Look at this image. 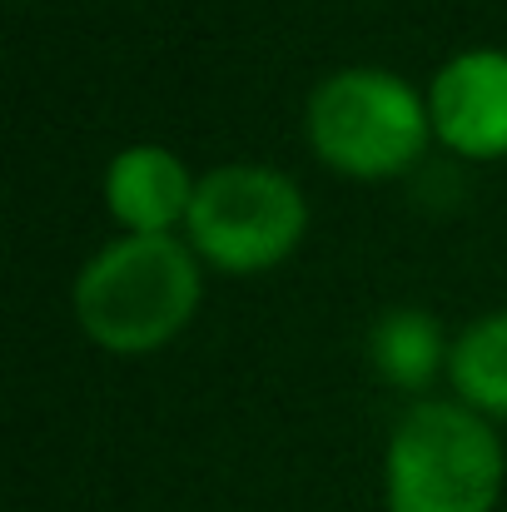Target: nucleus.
<instances>
[{
    "label": "nucleus",
    "mask_w": 507,
    "mask_h": 512,
    "mask_svg": "<svg viewBox=\"0 0 507 512\" xmlns=\"http://www.w3.org/2000/svg\"><path fill=\"white\" fill-rule=\"evenodd\" d=\"M199 304L194 254L169 234L105 244L75 279V319L100 348L145 353L169 343Z\"/></svg>",
    "instance_id": "f257e3e1"
},
{
    "label": "nucleus",
    "mask_w": 507,
    "mask_h": 512,
    "mask_svg": "<svg viewBox=\"0 0 507 512\" xmlns=\"http://www.w3.org/2000/svg\"><path fill=\"white\" fill-rule=\"evenodd\" d=\"M503 488L498 433L458 403H418L388 438V512H493Z\"/></svg>",
    "instance_id": "f03ea898"
},
{
    "label": "nucleus",
    "mask_w": 507,
    "mask_h": 512,
    "mask_svg": "<svg viewBox=\"0 0 507 512\" xmlns=\"http://www.w3.org/2000/svg\"><path fill=\"white\" fill-rule=\"evenodd\" d=\"M433 135L428 105L388 70H338L309 95V145L358 179L408 170Z\"/></svg>",
    "instance_id": "7ed1b4c3"
},
{
    "label": "nucleus",
    "mask_w": 507,
    "mask_h": 512,
    "mask_svg": "<svg viewBox=\"0 0 507 512\" xmlns=\"http://www.w3.org/2000/svg\"><path fill=\"white\" fill-rule=\"evenodd\" d=\"M184 224L189 244L209 264L229 274H254L294 254L309 209L289 174L264 165H219L199 179Z\"/></svg>",
    "instance_id": "20e7f679"
},
{
    "label": "nucleus",
    "mask_w": 507,
    "mask_h": 512,
    "mask_svg": "<svg viewBox=\"0 0 507 512\" xmlns=\"http://www.w3.org/2000/svg\"><path fill=\"white\" fill-rule=\"evenodd\" d=\"M433 135L468 155H507V50H463L428 85Z\"/></svg>",
    "instance_id": "39448f33"
},
{
    "label": "nucleus",
    "mask_w": 507,
    "mask_h": 512,
    "mask_svg": "<svg viewBox=\"0 0 507 512\" xmlns=\"http://www.w3.org/2000/svg\"><path fill=\"white\" fill-rule=\"evenodd\" d=\"M194 189L179 155L160 145H135L105 170V204L130 234H169L174 219H189Z\"/></svg>",
    "instance_id": "423d86ee"
},
{
    "label": "nucleus",
    "mask_w": 507,
    "mask_h": 512,
    "mask_svg": "<svg viewBox=\"0 0 507 512\" xmlns=\"http://www.w3.org/2000/svg\"><path fill=\"white\" fill-rule=\"evenodd\" d=\"M368 353H373V368L393 388H423L443 363L438 319L423 309H388V314H378V324L368 334Z\"/></svg>",
    "instance_id": "0eeeda50"
},
{
    "label": "nucleus",
    "mask_w": 507,
    "mask_h": 512,
    "mask_svg": "<svg viewBox=\"0 0 507 512\" xmlns=\"http://www.w3.org/2000/svg\"><path fill=\"white\" fill-rule=\"evenodd\" d=\"M453 388L468 398V408L507 413V314H488L468 324L448 353Z\"/></svg>",
    "instance_id": "6e6552de"
}]
</instances>
